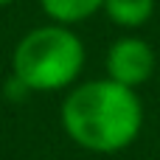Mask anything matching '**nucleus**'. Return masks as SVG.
Here are the masks:
<instances>
[{
	"label": "nucleus",
	"mask_w": 160,
	"mask_h": 160,
	"mask_svg": "<svg viewBox=\"0 0 160 160\" xmlns=\"http://www.w3.org/2000/svg\"><path fill=\"white\" fill-rule=\"evenodd\" d=\"M11 3H17V0H0V8H6V6H11Z\"/></svg>",
	"instance_id": "obj_6"
},
{
	"label": "nucleus",
	"mask_w": 160,
	"mask_h": 160,
	"mask_svg": "<svg viewBox=\"0 0 160 160\" xmlns=\"http://www.w3.org/2000/svg\"><path fill=\"white\" fill-rule=\"evenodd\" d=\"M101 6H104V0H39V8L45 11V17L59 25L84 22L87 17L101 11Z\"/></svg>",
	"instance_id": "obj_5"
},
{
	"label": "nucleus",
	"mask_w": 160,
	"mask_h": 160,
	"mask_svg": "<svg viewBox=\"0 0 160 160\" xmlns=\"http://www.w3.org/2000/svg\"><path fill=\"white\" fill-rule=\"evenodd\" d=\"M101 11L121 28H141L155 14V0H104Z\"/></svg>",
	"instance_id": "obj_4"
},
{
	"label": "nucleus",
	"mask_w": 160,
	"mask_h": 160,
	"mask_svg": "<svg viewBox=\"0 0 160 160\" xmlns=\"http://www.w3.org/2000/svg\"><path fill=\"white\" fill-rule=\"evenodd\" d=\"M65 135L96 155L129 149L143 129V104L132 87L112 79H93L73 87L59 110Z\"/></svg>",
	"instance_id": "obj_1"
},
{
	"label": "nucleus",
	"mask_w": 160,
	"mask_h": 160,
	"mask_svg": "<svg viewBox=\"0 0 160 160\" xmlns=\"http://www.w3.org/2000/svg\"><path fill=\"white\" fill-rule=\"evenodd\" d=\"M155 68H158V53L141 37H121V39H115L107 48V56H104L107 79H112V82H118L124 87H132V90L146 84L152 79Z\"/></svg>",
	"instance_id": "obj_3"
},
{
	"label": "nucleus",
	"mask_w": 160,
	"mask_h": 160,
	"mask_svg": "<svg viewBox=\"0 0 160 160\" xmlns=\"http://www.w3.org/2000/svg\"><path fill=\"white\" fill-rule=\"evenodd\" d=\"M84 68V42L70 25L45 22L20 37L11 53V79L25 93H56L70 87Z\"/></svg>",
	"instance_id": "obj_2"
}]
</instances>
